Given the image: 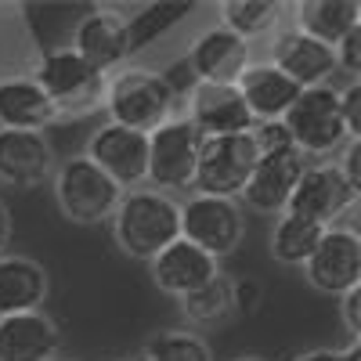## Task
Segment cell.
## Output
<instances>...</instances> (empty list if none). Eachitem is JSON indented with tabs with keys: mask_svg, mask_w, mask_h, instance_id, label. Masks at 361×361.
<instances>
[{
	"mask_svg": "<svg viewBox=\"0 0 361 361\" xmlns=\"http://www.w3.org/2000/svg\"><path fill=\"white\" fill-rule=\"evenodd\" d=\"M109 221L116 246L130 260H152L180 238V202L156 188H130Z\"/></svg>",
	"mask_w": 361,
	"mask_h": 361,
	"instance_id": "cell-1",
	"label": "cell"
},
{
	"mask_svg": "<svg viewBox=\"0 0 361 361\" xmlns=\"http://www.w3.org/2000/svg\"><path fill=\"white\" fill-rule=\"evenodd\" d=\"M177 109L173 90L166 87L159 69L148 66H123L109 73L105 80V102L102 112L109 116V123L127 127L137 134H152L156 127H163Z\"/></svg>",
	"mask_w": 361,
	"mask_h": 361,
	"instance_id": "cell-2",
	"label": "cell"
},
{
	"mask_svg": "<svg viewBox=\"0 0 361 361\" xmlns=\"http://www.w3.org/2000/svg\"><path fill=\"white\" fill-rule=\"evenodd\" d=\"M105 73L87 66L73 47H47L33 62V83L51 98L58 123L102 112L105 102Z\"/></svg>",
	"mask_w": 361,
	"mask_h": 361,
	"instance_id": "cell-3",
	"label": "cell"
},
{
	"mask_svg": "<svg viewBox=\"0 0 361 361\" xmlns=\"http://www.w3.org/2000/svg\"><path fill=\"white\" fill-rule=\"evenodd\" d=\"M282 123L293 137V148L307 159H325L350 141L343 127V112H340V90L333 83L300 90L289 112L282 116Z\"/></svg>",
	"mask_w": 361,
	"mask_h": 361,
	"instance_id": "cell-4",
	"label": "cell"
},
{
	"mask_svg": "<svg viewBox=\"0 0 361 361\" xmlns=\"http://www.w3.org/2000/svg\"><path fill=\"white\" fill-rule=\"evenodd\" d=\"M54 202L62 209V217L73 224H102L116 214L123 188L116 185L109 173H102L87 156H73L62 166H54Z\"/></svg>",
	"mask_w": 361,
	"mask_h": 361,
	"instance_id": "cell-5",
	"label": "cell"
},
{
	"mask_svg": "<svg viewBox=\"0 0 361 361\" xmlns=\"http://www.w3.org/2000/svg\"><path fill=\"white\" fill-rule=\"evenodd\" d=\"M180 238L214 260L231 257L246 238V214L238 199L192 195L180 202Z\"/></svg>",
	"mask_w": 361,
	"mask_h": 361,
	"instance_id": "cell-6",
	"label": "cell"
},
{
	"mask_svg": "<svg viewBox=\"0 0 361 361\" xmlns=\"http://www.w3.org/2000/svg\"><path fill=\"white\" fill-rule=\"evenodd\" d=\"M199 148H202V134L185 116H170L163 127L148 134V180L145 185H152L163 195L192 188Z\"/></svg>",
	"mask_w": 361,
	"mask_h": 361,
	"instance_id": "cell-7",
	"label": "cell"
},
{
	"mask_svg": "<svg viewBox=\"0 0 361 361\" xmlns=\"http://www.w3.org/2000/svg\"><path fill=\"white\" fill-rule=\"evenodd\" d=\"M257 145L250 134L231 137H202L199 163H195V195H217V199H238L246 180L257 166Z\"/></svg>",
	"mask_w": 361,
	"mask_h": 361,
	"instance_id": "cell-8",
	"label": "cell"
},
{
	"mask_svg": "<svg viewBox=\"0 0 361 361\" xmlns=\"http://www.w3.org/2000/svg\"><path fill=\"white\" fill-rule=\"evenodd\" d=\"M69 47L83 58L87 66H94L98 73H116L130 62V33H127V11L112 8V4H98L87 15H80Z\"/></svg>",
	"mask_w": 361,
	"mask_h": 361,
	"instance_id": "cell-9",
	"label": "cell"
},
{
	"mask_svg": "<svg viewBox=\"0 0 361 361\" xmlns=\"http://www.w3.org/2000/svg\"><path fill=\"white\" fill-rule=\"evenodd\" d=\"M354 206H357V192L343 180L336 163H307V170L300 173L296 188L289 195L286 214L307 217L322 228H333Z\"/></svg>",
	"mask_w": 361,
	"mask_h": 361,
	"instance_id": "cell-10",
	"label": "cell"
},
{
	"mask_svg": "<svg viewBox=\"0 0 361 361\" xmlns=\"http://www.w3.org/2000/svg\"><path fill=\"white\" fill-rule=\"evenodd\" d=\"M304 279L329 296H343L361 286V235L354 228H325L322 243L304 264Z\"/></svg>",
	"mask_w": 361,
	"mask_h": 361,
	"instance_id": "cell-11",
	"label": "cell"
},
{
	"mask_svg": "<svg viewBox=\"0 0 361 361\" xmlns=\"http://www.w3.org/2000/svg\"><path fill=\"white\" fill-rule=\"evenodd\" d=\"M102 173H109L123 192L141 188L148 180V134L116 127V123H102L94 134L87 137V152Z\"/></svg>",
	"mask_w": 361,
	"mask_h": 361,
	"instance_id": "cell-12",
	"label": "cell"
},
{
	"mask_svg": "<svg viewBox=\"0 0 361 361\" xmlns=\"http://www.w3.org/2000/svg\"><path fill=\"white\" fill-rule=\"evenodd\" d=\"M185 119L202 137H231V134H250L257 119L250 116L238 87L231 83H195L185 94Z\"/></svg>",
	"mask_w": 361,
	"mask_h": 361,
	"instance_id": "cell-13",
	"label": "cell"
},
{
	"mask_svg": "<svg viewBox=\"0 0 361 361\" xmlns=\"http://www.w3.org/2000/svg\"><path fill=\"white\" fill-rule=\"evenodd\" d=\"M185 62L195 76V83H238V76L246 73V66L253 62L250 44L243 37H235L224 25H209L202 33L192 37Z\"/></svg>",
	"mask_w": 361,
	"mask_h": 361,
	"instance_id": "cell-14",
	"label": "cell"
},
{
	"mask_svg": "<svg viewBox=\"0 0 361 361\" xmlns=\"http://www.w3.org/2000/svg\"><path fill=\"white\" fill-rule=\"evenodd\" d=\"M54 177V148L40 130H0V185L29 192Z\"/></svg>",
	"mask_w": 361,
	"mask_h": 361,
	"instance_id": "cell-15",
	"label": "cell"
},
{
	"mask_svg": "<svg viewBox=\"0 0 361 361\" xmlns=\"http://www.w3.org/2000/svg\"><path fill=\"white\" fill-rule=\"evenodd\" d=\"M267 62L279 73H286L300 90L322 87V83L333 80V73H340L336 69V51L329 44H322V40H314V37H307V33H300L296 25L275 33Z\"/></svg>",
	"mask_w": 361,
	"mask_h": 361,
	"instance_id": "cell-16",
	"label": "cell"
},
{
	"mask_svg": "<svg viewBox=\"0 0 361 361\" xmlns=\"http://www.w3.org/2000/svg\"><path fill=\"white\" fill-rule=\"evenodd\" d=\"M307 163H311V159H307V156H300L296 148L260 156L238 199H243L250 209H257V214H271V217L286 214L289 195H293V188H296L300 173L307 170Z\"/></svg>",
	"mask_w": 361,
	"mask_h": 361,
	"instance_id": "cell-17",
	"label": "cell"
},
{
	"mask_svg": "<svg viewBox=\"0 0 361 361\" xmlns=\"http://www.w3.org/2000/svg\"><path fill=\"white\" fill-rule=\"evenodd\" d=\"M148 267H152V282L159 293L180 300V296H188L195 289H202L206 282H214L221 275V264L195 250L192 243H185V238H177V243H170L159 257L148 260Z\"/></svg>",
	"mask_w": 361,
	"mask_h": 361,
	"instance_id": "cell-18",
	"label": "cell"
},
{
	"mask_svg": "<svg viewBox=\"0 0 361 361\" xmlns=\"http://www.w3.org/2000/svg\"><path fill=\"white\" fill-rule=\"evenodd\" d=\"M62 333L44 311L0 318V361H54Z\"/></svg>",
	"mask_w": 361,
	"mask_h": 361,
	"instance_id": "cell-19",
	"label": "cell"
},
{
	"mask_svg": "<svg viewBox=\"0 0 361 361\" xmlns=\"http://www.w3.org/2000/svg\"><path fill=\"white\" fill-rule=\"evenodd\" d=\"M51 279L47 267L22 253H0V318L40 311Z\"/></svg>",
	"mask_w": 361,
	"mask_h": 361,
	"instance_id": "cell-20",
	"label": "cell"
},
{
	"mask_svg": "<svg viewBox=\"0 0 361 361\" xmlns=\"http://www.w3.org/2000/svg\"><path fill=\"white\" fill-rule=\"evenodd\" d=\"M235 87H238V94H243V102L257 123H264V119H282L300 94V87L286 73H279L271 62H250Z\"/></svg>",
	"mask_w": 361,
	"mask_h": 361,
	"instance_id": "cell-21",
	"label": "cell"
},
{
	"mask_svg": "<svg viewBox=\"0 0 361 361\" xmlns=\"http://www.w3.org/2000/svg\"><path fill=\"white\" fill-rule=\"evenodd\" d=\"M58 123L51 98L33 83V76L0 80V130H47Z\"/></svg>",
	"mask_w": 361,
	"mask_h": 361,
	"instance_id": "cell-22",
	"label": "cell"
},
{
	"mask_svg": "<svg viewBox=\"0 0 361 361\" xmlns=\"http://www.w3.org/2000/svg\"><path fill=\"white\" fill-rule=\"evenodd\" d=\"M361 8L354 0H300L293 4V18H296V29L307 33L329 47H336L350 29L361 25Z\"/></svg>",
	"mask_w": 361,
	"mask_h": 361,
	"instance_id": "cell-23",
	"label": "cell"
},
{
	"mask_svg": "<svg viewBox=\"0 0 361 361\" xmlns=\"http://www.w3.org/2000/svg\"><path fill=\"white\" fill-rule=\"evenodd\" d=\"M217 11H221L224 29H231L246 44H253V40L271 37L279 29L286 4H279V0H224V4H217Z\"/></svg>",
	"mask_w": 361,
	"mask_h": 361,
	"instance_id": "cell-24",
	"label": "cell"
},
{
	"mask_svg": "<svg viewBox=\"0 0 361 361\" xmlns=\"http://www.w3.org/2000/svg\"><path fill=\"white\" fill-rule=\"evenodd\" d=\"M325 228L307 221V217H296V214H279L275 228H271V257L286 267H304L307 257L314 253V246L322 243Z\"/></svg>",
	"mask_w": 361,
	"mask_h": 361,
	"instance_id": "cell-25",
	"label": "cell"
},
{
	"mask_svg": "<svg viewBox=\"0 0 361 361\" xmlns=\"http://www.w3.org/2000/svg\"><path fill=\"white\" fill-rule=\"evenodd\" d=\"M180 314H185L188 325H199V329L221 325L224 318H231L235 314V307H231V279L217 275L214 282H206L202 289L180 296Z\"/></svg>",
	"mask_w": 361,
	"mask_h": 361,
	"instance_id": "cell-26",
	"label": "cell"
},
{
	"mask_svg": "<svg viewBox=\"0 0 361 361\" xmlns=\"http://www.w3.org/2000/svg\"><path fill=\"white\" fill-rule=\"evenodd\" d=\"M192 11V4H170V0H156V4H145L134 15H127V33H130V51L152 47L159 37H166L170 29Z\"/></svg>",
	"mask_w": 361,
	"mask_h": 361,
	"instance_id": "cell-27",
	"label": "cell"
},
{
	"mask_svg": "<svg viewBox=\"0 0 361 361\" xmlns=\"http://www.w3.org/2000/svg\"><path fill=\"white\" fill-rule=\"evenodd\" d=\"M141 354L145 361H214V347L192 329H163L148 336Z\"/></svg>",
	"mask_w": 361,
	"mask_h": 361,
	"instance_id": "cell-28",
	"label": "cell"
},
{
	"mask_svg": "<svg viewBox=\"0 0 361 361\" xmlns=\"http://www.w3.org/2000/svg\"><path fill=\"white\" fill-rule=\"evenodd\" d=\"M250 137L257 145V156H271V152H286V148H293V137H289L282 119H264V123H257L250 130Z\"/></svg>",
	"mask_w": 361,
	"mask_h": 361,
	"instance_id": "cell-29",
	"label": "cell"
},
{
	"mask_svg": "<svg viewBox=\"0 0 361 361\" xmlns=\"http://www.w3.org/2000/svg\"><path fill=\"white\" fill-rule=\"evenodd\" d=\"M260 304H264L260 279H235L231 282V307H235V314H257Z\"/></svg>",
	"mask_w": 361,
	"mask_h": 361,
	"instance_id": "cell-30",
	"label": "cell"
},
{
	"mask_svg": "<svg viewBox=\"0 0 361 361\" xmlns=\"http://www.w3.org/2000/svg\"><path fill=\"white\" fill-rule=\"evenodd\" d=\"M340 112H343V127H347V137H361V83L350 80L343 90H340Z\"/></svg>",
	"mask_w": 361,
	"mask_h": 361,
	"instance_id": "cell-31",
	"label": "cell"
},
{
	"mask_svg": "<svg viewBox=\"0 0 361 361\" xmlns=\"http://www.w3.org/2000/svg\"><path fill=\"white\" fill-rule=\"evenodd\" d=\"M333 51H336V69H343V73H350V80H357V73H361V25L350 29Z\"/></svg>",
	"mask_w": 361,
	"mask_h": 361,
	"instance_id": "cell-32",
	"label": "cell"
},
{
	"mask_svg": "<svg viewBox=\"0 0 361 361\" xmlns=\"http://www.w3.org/2000/svg\"><path fill=\"white\" fill-rule=\"evenodd\" d=\"M336 170L343 173V180L361 195V137L357 141H347L343 148H340V163H336Z\"/></svg>",
	"mask_w": 361,
	"mask_h": 361,
	"instance_id": "cell-33",
	"label": "cell"
},
{
	"mask_svg": "<svg viewBox=\"0 0 361 361\" xmlns=\"http://www.w3.org/2000/svg\"><path fill=\"white\" fill-rule=\"evenodd\" d=\"M340 314H343L347 329H350L354 340H357V333H361V286H357V289H347V293L340 296Z\"/></svg>",
	"mask_w": 361,
	"mask_h": 361,
	"instance_id": "cell-34",
	"label": "cell"
},
{
	"mask_svg": "<svg viewBox=\"0 0 361 361\" xmlns=\"http://www.w3.org/2000/svg\"><path fill=\"white\" fill-rule=\"evenodd\" d=\"M293 361H361V347H357V340H350L347 350H329V347H322V350H304V354H296Z\"/></svg>",
	"mask_w": 361,
	"mask_h": 361,
	"instance_id": "cell-35",
	"label": "cell"
},
{
	"mask_svg": "<svg viewBox=\"0 0 361 361\" xmlns=\"http://www.w3.org/2000/svg\"><path fill=\"white\" fill-rule=\"evenodd\" d=\"M8 243H11V209L8 202H0V253L8 250Z\"/></svg>",
	"mask_w": 361,
	"mask_h": 361,
	"instance_id": "cell-36",
	"label": "cell"
},
{
	"mask_svg": "<svg viewBox=\"0 0 361 361\" xmlns=\"http://www.w3.org/2000/svg\"><path fill=\"white\" fill-rule=\"evenodd\" d=\"M235 361H267V357H253V354H243V357H235Z\"/></svg>",
	"mask_w": 361,
	"mask_h": 361,
	"instance_id": "cell-37",
	"label": "cell"
},
{
	"mask_svg": "<svg viewBox=\"0 0 361 361\" xmlns=\"http://www.w3.org/2000/svg\"><path fill=\"white\" fill-rule=\"evenodd\" d=\"M123 361H145V354H130V357H123Z\"/></svg>",
	"mask_w": 361,
	"mask_h": 361,
	"instance_id": "cell-38",
	"label": "cell"
},
{
	"mask_svg": "<svg viewBox=\"0 0 361 361\" xmlns=\"http://www.w3.org/2000/svg\"><path fill=\"white\" fill-rule=\"evenodd\" d=\"M54 361H62V357H54Z\"/></svg>",
	"mask_w": 361,
	"mask_h": 361,
	"instance_id": "cell-39",
	"label": "cell"
}]
</instances>
